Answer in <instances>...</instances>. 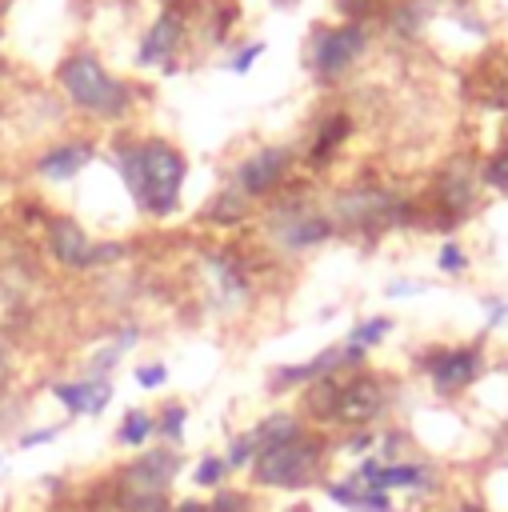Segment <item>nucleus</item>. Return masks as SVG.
<instances>
[{"mask_svg": "<svg viewBox=\"0 0 508 512\" xmlns=\"http://www.w3.org/2000/svg\"><path fill=\"white\" fill-rule=\"evenodd\" d=\"M288 164H292V152H288V148H260V152L248 156V160L240 164V172H236L240 192H244V196H264V192H272V188L288 176Z\"/></svg>", "mask_w": 508, "mask_h": 512, "instance_id": "nucleus-12", "label": "nucleus"}, {"mask_svg": "<svg viewBox=\"0 0 508 512\" xmlns=\"http://www.w3.org/2000/svg\"><path fill=\"white\" fill-rule=\"evenodd\" d=\"M348 476L356 480V484H364V488H376V492H404V496H412L420 508H440V500L448 496V472L436 464V460H428V456H404V460H392V464H384L376 452L372 456H364V460H356L352 468H348Z\"/></svg>", "mask_w": 508, "mask_h": 512, "instance_id": "nucleus-4", "label": "nucleus"}, {"mask_svg": "<svg viewBox=\"0 0 508 512\" xmlns=\"http://www.w3.org/2000/svg\"><path fill=\"white\" fill-rule=\"evenodd\" d=\"M88 160H92V148H88V144H68V148H56V152L40 156V160H36V172L48 176V180H68V176H76Z\"/></svg>", "mask_w": 508, "mask_h": 512, "instance_id": "nucleus-16", "label": "nucleus"}, {"mask_svg": "<svg viewBox=\"0 0 508 512\" xmlns=\"http://www.w3.org/2000/svg\"><path fill=\"white\" fill-rule=\"evenodd\" d=\"M180 16L176 12H164L156 24H152V32L144 36V48H140V60H148V64H172V52H176V44H180Z\"/></svg>", "mask_w": 508, "mask_h": 512, "instance_id": "nucleus-15", "label": "nucleus"}, {"mask_svg": "<svg viewBox=\"0 0 508 512\" xmlns=\"http://www.w3.org/2000/svg\"><path fill=\"white\" fill-rule=\"evenodd\" d=\"M120 176L128 184V196L140 212L148 216H168L176 212L180 204V184L188 176V164L184 156L164 144V140H136V144H124L120 156Z\"/></svg>", "mask_w": 508, "mask_h": 512, "instance_id": "nucleus-2", "label": "nucleus"}, {"mask_svg": "<svg viewBox=\"0 0 508 512\" xmlns=\"http://www.w3.org/2000/svg\"><path fill=\"white\" fill-rule=\"evenodd\" d=\"M60 84L68 88L72 104L92 112V116H120L128 104H132V92L124 80H116L96 56L80 52V56H68L60 64Z\"/></svg>", "mask_w": 508, "mask_h": 512, "instance_id": "nucleus-6", "label": "nucleus"}, {"mask_svg": "<svg viewBox=\"0 0 508 512\" xmlns=\"http://www.w3.org/2000/svg\"><path fill=\"white\" fill-rule=\"evenodd\" d=\"M208 276H212V288H216V296L224 304L248 296V272H244V264L232 252H212L208 256Z\"/></svg>", "mask_w": 508, "mask_h": 512, "instance_id": "nucleus-14", "label": "nucleus"}, {"mask_svg": "<svg viewBox=\"0 0 508 512\" xmlns=\"http://www.w3.org/2000/svg\"><path fill=\"white\" fill-rule=\"evenodd\" d=\"M180 472H184V456H180V448H168V444L140 448L128 464L116 468V476H112V500L168 496V488L176 484Z\"/></svg>", "mask_w": 508, "mask_h": 512, "instance_id": "nucleus-7", "label": "nucleus"}, {"mask_svg": "<svg viewBox=\"0 0 508 512\" xmlns=\"http://www.w3.org/2000/svg\"><path fill=\"white\" fill-rule=\"evenodd\" d=\"M260 52H264V44H248V48L236 56V64H232V68H236V72H248V64H252Z\"/></svg>", "mask_w": 508, "mask_h": 512, "instance_id": "nucleus-30", "label": "nucleus"}, {"mask_svg": "<svg viewBox=\"0 0 508 512\" xmlns=\"http://www.w3.org/2000/svg\"><path fill=\"white\" fill-rule=\"evenodd\" d=\"M48 252L56 264L84 272V268H100L124 256V244H96L76 220H52L48 224Z\"/></svg>", "mask_w": 508, "mask_h": 512, "instance_id": "nucleus-8", "label": "nucleus"}, {"mask_svg": "<svg viewBox=\"0 0 508 512\" xmlns=\"http://www.w3.org/2000/svg\"><path fill=\"white\" fill-rule=\"evenodd\" d=\"M68 428V420L64 424H44V428H28V432H20V440H16V448H44V444H52L60 432Z\"/></svg>", "mask_w": 508, "mask_h": 512, "instance_id": "nucleus-27", "label": "nucleus"}, {"mask_svg": "<svg viewBox=\"0 0 508 512\" xmlns=\"http://www.w3.org/2000/svg\"><path fill=\"white\" fill-rule=\"evenodd\" d=\"M4 460H8V456H4V452H0V468H4Z\"/></svg>", "mask_w": 508, "mask_h": 512, "instance_id": "nucleus-33", "label": "nucleus"}, {"mask_svg": "<svg viewBox=\"0 0 508 512\" xmlns=\"http://www.w3.org/2000/svg\"><path fill=\"white\" fill-rule=\"evenodd\" d=\"M8 364H12V356H8V344H4V340H0V376H4V372H8Z\"/></svg>", "mask_w": 508, "mask_h": 512, "instance_id": "nucleus-32", "label": "nucleus"}, {"mask_svg": "<svg viewBox=\"0 0 508 512\" xmlns=\"http://www.w3.org/2000/svg\"><path fill=\"white\" fill-rule=\"evenodd\" d=\"M272 236L284 252H304L332 236V220L308 208H284L280 216H272Z\"/></svg>", "mask_w": 508, "mask_h": 512, "instance_id": "nucleus-10", "label": "nucleus"}, {"mask_svg": "<svg viewBox=\"0 0 508 512\" xmlns=\"http://www.w3.org/2000/svg\"><path fill=\"white\" fill-rule=\"evenodd\" d=\"M112 376L88 372L80 380H52V400L64 408V416H100L112 404Z\"/></svg>", "mask_w": 508, "mask_h": 512, "instance_id": "nucleus-9", "label": "nucleus"}, {"mask_svg": "<svg viewBox=\"0 0 508 512\" xmlns=\"http://www.w3.org/2000/svg\"><path fill=\"white\" fill-rule=\"evenodd\" d=\"M184 432H188V404L168 400V404L156 412V436H160V444L180 448V444H184Z\"/></svg>", "mask_w": 508, "mask_h": 512, "instance_id": "nucleus-18", "label": "nucleus"}, {"mask_svg": "<svg viewBox=\"0 0 508 512\" xmlns=\"http://www.w3.org/2000/svg\"><path fill=\"white\" fill-rule=\"evenodd\" d=\"M252 456H256V440H252V432H236V436L228 440V448H224V460H228L232 472H248Z\"/></svg>", "mask_w": 508, "mask_h": 512, "instance_id": "nucleus-24", "label": "nucleus"}, {"mask_svg": "<svg viewBox=\"0 0 508 512\" xmlns=\"http://www.w3.org/2000/svg\"><path fill=\"white\" fill-rule=\"evenodd\" d=\"M112 512H172L168 496H140V500H112Z\"/></svg>", "mask_w": 508, "mask_h": 512, "instance_id": "nucleus-26", "label": "nucleus"}, {"mask_svg": "<svg viewBox=\"0 0 508 512\" xmlns=\"http://www.w3.org/2000/svg\"><path fill=\"white\" fill-rule=\"evenodd\" d=\"M156 436V412H148V408H128L124 416H120V424H116V444L120 448H148V440Z\"/></svg>", "mask_w": 508, "mask_h": 512, "instance_id": "nucleus-17", "label": "nucleus"}, {"mask_svg": "<svg viewBox=\"0 0 508 512\" xmlns=\"http://www.w3.org/2000/svg\"><path fill=\"white\" fill-rule=\"evenodd\" d=\"M416 364H420V376L436 400H460L484 380L488 352H484V340H468V344L460 340V344L424 348Z\"/></svg>", "mask_w": 508, "mask_h": 512, "instance_id": "nucleus-5", "label": "nucleus"}, {"mask_svg": "<svg viewBox=\"0 0 508 512\" xmlns=\"http://www.w3.org/2000/svg\"><path fill=\"white\" fill-rule=\"evenodd\" d=\"M320 492L328 496V504H336V508H344V512H404L392 492L364 488V484H356L348 472H344V476H328V480L320 484Z\"/></svg>", "mask_w": 508, "mask_h": 512, "instance_id": "nucleus-11", "label": "nucleus"}, {"mask_svg": "<svg viewBox=\"0 0 508 512\" xmlns=\"http://www.w3.org/2000/svg\"><path fill=\"white\" fill-rule=\"evenodd\" d=\"M376 456H380L384 464L404 460V456H416V436H412L408 428H400V424H384V428L376 432Z\"/></svg>", "mask_w": 508, "mask_h": 512, "instance_id": "nucleus-19", "label": "nucleus"}, {"mask_svg": "<svg viewBox=\"0 0 508 512\" xmlns=\"http://www.w3.org/2000/svg\"><path fill=\"white\" fill-rule=\"evenodd\" d=\"M132 376H136V384H140L144 392H156V388H164V384H168V368H164L160 360H152V364H140Z\"/></svg>", "mask_w": 508, "mask_h": 512, "instance_id": "nucleus-28", "label": "nucleus"}, {"mask_svg": "<svg viewBox=\"0 0 508 512\" xmlns=\"http://www.w3.org/2000/svg\"><path fill=\"white\" fill-rule=\"evenodd\" d=\"M252 508H256V500H252L248 488L224 484V488H216V492L208 496V512H252Z\"/></svg>", "mask_w": 508, "mask_h": 512, "instance_id": "nucleus-23", "label": "nucleus"}, {"mask_svg": "<svg viewBox=\"0 0 508 512\" xmlns=\"http://www.w3.org/2000/svg\"><path fill=\"white\" fill-rule=\"evenodd\" d=\"M364 48V32L360 28H328V32H316V48H312V60H316V72L320 76H340L352 56Z\"/></svg>", "mask_w": 508, "mask_h": 512, "instance_id": "nucleus-13", "label": "nucleus"}, {"mask_svg": "<svg viewBox=\"0 0 508 512\" xmlns=\"http://www.w3.org/2000/svg\"><path fill=\"white\" fill-rule=\"evenodd\" d=\"M412 292H424V284H412V280H400V284H388V296H412Z\"/></svg>", "mask_w": 508, "mask_h": 512, "instance_id": "nucleus-31", "label": "nucleus"}, {"mask_svg": "<svg viewBox=\"0 0 508 512\" xmlns=\"http://www.w3.org/2000/svg\"><path fill=\"white\" fill-rule=\"evenodd\" d=\"M228 476H232V468H228L224 452H204V456L196 460V468H192V484H196V488H208V492L224 488Z\"/></svg>", "mask_w": 508, "mask_h": 512, "instance_id": "nucleus-20", "label": "nucleus"}, {"mask_svg": "<svg viewBox=\"0 0 508 512\" xmlns=\"http://www.w3.org/2000/svg\"><path fill=\"white\" fill-rule=\"evenodd\" d=\"M388 332H392V320H388V316H368V320L352 324V332H348L344 340L356 344V348H364V352H372L376 344H384Z\"/></svg>", "mask_w": 508, "mask_h": 512, "instance_id": "nucleus-22", "label": "nucleus"}, {"mask_svg": "<svg viewBox=\"0 0 508 512\" xmlns=\"http://www.w3.org/2000/svg\"><path fill=\"white\" fill-rule=\"evenodd\" d=\"M504 424H508V420H504Z\"/></svg>", "mask_w": 508, "mask_h": 512, "instance_id": "nucleus-34", "label": "nucleus"}, {"mask_svg": "<svg viewBox=\"0 0 508 512\" xmlns=\"http://www.w3.org/2000/svg\"><path fill=\"white\" fill-rule=\"evenodd\" d=\"M436 268L448 272V276H464V272H468V252H464L456 240H448V244L436 252Z\"/></svg>", "mask_w": 508, "mask_h": 512, "instance_id": "nucleus-25", "label": "nucleus"}, {"mask_svg": "<svg viewBox=\"0 0 508 512\" xmlns=\"http://www.w3.org/2000/svg\"><path fill=\"white\" fill-rule=\"evenodd\" d=\"M396 404V388L384 372L372 368H356L336 376L332 384V408H328V424L324 432H356V428H384Z\"/></svg>", "mask_w": 508, "mask_h": 512, "instance_id": "nucleus-3", "label": "nucleus"}, {"mask_svg": "<svg viewBox=\"0 0 508 512\" xmlns=\"http://www.w3.org/2000/svg\"><path fill=\"white\" fill-rule=\"evenodd\" d=\"M432 512H492L484 500H452V504H440V508H432Z\"/></svg>", "mask_w": 508, "mask_h": 512, "instance_id": "nucleus-29", "label": "nucleus"}, {"mask_svg": "<svg viewBox=\"0 0 508 512\" xmlns=\"http://www.w3.org/2000/svg\"><path fill=\"white\" fill-rule=\"evenodd\" d=\"M376 432L380 428H356V432H340V440H332V456H348L352 464L376 452Z\"/></svg>", "mask_w": 508, "mask_h": 512, "instance_id": "nucleus-21", "label": "nucleus"}, {"mask_svg": "<svg viewBox=\"0 0 508 512\" xmlns=\"http://www.w3.org/2000/svg\"><path fill=\"white\" fill-rule=\"evenodd\" d=\"M328 464H332V436L304 424L300 432L256 448L248 464V480L252 488L264 492H304L328 480Z\"/></svg>", "mask_w": 508, "mask_h": 512, "instance_id": "nucleus-1", "label": "nucleus"}]
</instances>
